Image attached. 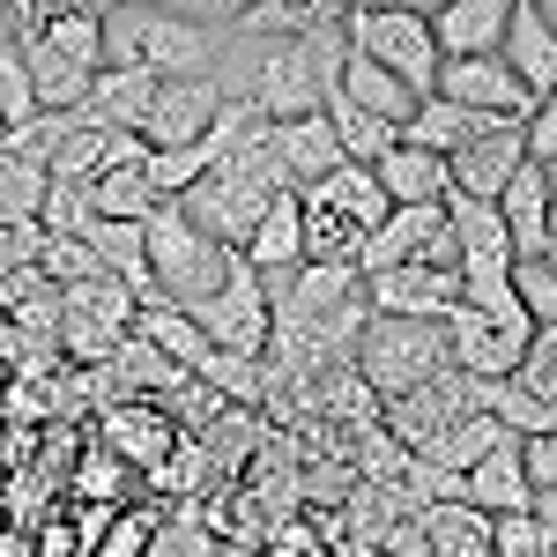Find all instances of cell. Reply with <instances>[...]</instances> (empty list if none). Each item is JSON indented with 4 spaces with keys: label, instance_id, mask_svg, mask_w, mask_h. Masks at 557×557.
<instances>
[{
    "label": "cell",
    "instance_id": "6da1fadb",
    "mask_svg": "<svg viewBox=\"0 0 557 557\" xmlns=\"http://www.w3.org/2000/svg\"><path fill=\"white\" fill-rule=\"evenodd\" d=\"M238 45V8H104V67H141L157 83H201Z\"/></svg>",
    "mask_w": 557,
    "mask_h": 557
},
{
    "label": "cell",
    "instance_id": "7a4b0ae2",
    "mask_svg": "<svg viewBox=\"0 0 557 557\" xmlns=\"http://www.w3.org/2000/svg\"><path fill=\"white\" fill-rule=\"evenodd\" d=\"M343 67H349V38H343V8H335V15H327L320 30H305V38L260 45L231 97H246L268 127H290V120L327 112V97L343 89Z\"/></svg>",
    "mask_w": 557,
    "mask_h": 557
},
{
    "label": "cell",
    "instance_id": "3957f363",
    "mask_svg": "<svg viewBox=\"0 0 557 557\" xmlns=\"http://www.w3.org/2000/svg\"><path fill=\"white\" fill-rule=\"evenodd\" d=\"M283 194H290V178H283V157H275V127H260V134H246L178 209H186V223H194L201 238H215L223 253H246V238L260 231V215L275 209Z\"/></svg>",
    "mask_w": 557,
    "mask_h": 557
},
{
    "label": "cell",
    "instance_id": "277c9868",
    "mask_svg": "<svg viewBox=\"0 0 557 557\" xmlns=\"http://www.w3.org/2000/svg\"><path fill=\"white\" fill-rule=\"evenodd\" d=\"M141 253H149V290H157V305H178V312L209 305L223 290V275H231V260H238V253H223L215 238H201L178 201H164V209L141 223Z\"/></svg>",
    "mask_w": 557,
    "mask_h": 557
},
{
    "label": "cell",
    "instance_id": "5b68a950",
    "mask_svg": "<svg viewBox=\"0 0 557 557\" xmlns=\"http://www.w3.org/2000/svg\"><path fill=\"white\" fill-rule=\"evenodd\" d=\"M343 38L357 60L386 67L394 83H409L417 97L438 89V45H431V15L424 8H401V0H357L343 8Z\"/></svg>",
    "mask_w": 557,
    "mask_h": 557
},
{
    "label": "cell",
    "instance_id": "8992f818",
    "mask_svg": "<svg viewBox=\"0 0 557 557\" xmlns=\"http://www.w3.org/2000/svg\"><path fill=\"white\" fill-rule=\"evenodd\" d=\"M349 364H357V380L372 386L380 401L417 394V386L454 372V364H446V327H424V320H364Z\"/></svg>",
    "mask_w": 557,
    "mask_h": 557
},
{
    "label": "cell",
    "instance_id": "52a82bcc",
    "mask_svg": "<svg viewBox=\"0 0 557 557\" xmlns=\"http://www.w3.org/2000/svg\"><path fill=\"white\" fill-rule=\"evenodd\" d=\"M186 320L209 335V349L238 357V364H260V357H268V343H275V305H268V283H260L246 260H231L223 290H215L209 305H194Z\"/></svg>",
    "mask_w": 557,
    "mask_h": 557
},
{
    "label": "cell",
    "instance_id": "ba28073f",
    "mask_svg": "<svg viewBox=\"0 0 557 557\" xmlns=\"http://www.w3.org/2000/svg\"><path fill=\"white\" fill-rule=\"evenodd\" d=\"M386 268H454V223L446 209H394L357 246V275H386Z\"/></svg>",
    "mask_w": 557,
    "mask_h": 557
},
{
    "label": "cell",
    "instance_id": "9c48e42d",
    "mask_svg": "<svg viewBox=\"0 0 557 557\" xmlns=\"http://www.w3.org/2000/svg\"><path fill=\"white\" fill-rule=\"evenodd\" d=\"M223 104H231V83H223V75H201V83H157V97H149V120H141L149 157L194 149V141H201V134L223 120Z\"/></svg>",
    "mask_w": 557,
    "mask_h": 557
},
{
    "label": "cell",
    "instance_id": "30bf717a",
    "mask_svg": "<svg viewBox=\"0 0 557 557\" xmlns=\"http://www.w3.org/2000/svg\"><path fill=\"white\" fill-rule=\"evenodd\" d=\"M364 305H372V320L446 327L461 312V268H386V275H364Z\"/></svg>",
    "mask_w": 557,
    "mask_h": 557
},
{
    "label": "cell",
    "instance_id": "8fae6325",
    "mask_svg": "<svg viewBox=\"0 0 557 557\" xmlns=\"http://www.w3.org/2000/svg\"><path fill=\"white\" fill-rule=\"evenodd\" d=\"M431 97L461 104L475 120H520V127H528V112H535V97L506 75L498 52H491V60H438V89H431Z\"/></svg>",
    "mask_w": 557,
    "mask_h": 557
},
{
    "label": "cell",
    "instance_id": "7c38bea8",
    "mask_svg": "<svg viewBox=\"0 0 557 557\" xmlns=\"http://www.w3.org/2000/svg\"><path fill=\"white\" fill-rule=\"evenodd\" d=\"M520 164H528V127H491V134H475L469 149H454V157H446L454 201H491V209H498V194L513 186Z\"/></svg>",
    "mask_w": 557,
    "mask_h": 557
},
{
    "label": "cell",
    "instance_id": "4fadbf2b",
    "mask_svg": "<svg viewBox=\"0 0 557 557\" xmlns=\"http://www.w3.org/2000/svg\"><path fill=\"white\" fill-rule=\"evenodd\" d=\"M506 75H513L535 104L557 97V23L543 0H513V23H506V45H498Z\"/></svg>",
    "mask_w": 557,
    "mask_h": 557
},
{
    "label": "cell",
    "instance_id": "5bb4252c",
    "mask_svg": "<svg viewBox=\"0 0 557 557\" xmlns=\"http://www.w3.org/2000/svg\"><path fill=\"white\" fill-rule=\"evenodd\" d=\"M431 15V45L438 60H491L506 45V23H513V0H438Z\"/></svg>",
    "mask_w": 557,
    "mask_h": 557
},
{
    "label": "cell",
    "instance_id": "9a60e30c",
    "mask_svg": "<svg viewBox=\"0 0 557 557\" xmlns=\"http://www.w3.org/2000/svg\"><path fill=\"white\" fill-rule=\"evenodd\" d=\"M446 223H454V268H461V283L475 275H513V238H506V215L491 209V201H446Z\"/></svg>",
    "mask_w": 557,
    "mask_h": 557
},
{
    "label": "cell",
    "instance_id": "2e32d148",
    "mask_svg": "<svg viewBox=\"0 0 557 557\" xmlns=\"http://www.w3.org/2000/svg\"><path fill=\"white\" fill-rule=\"evenodd\" d=\"M446 364L461 372V380H513L520 364H528V349L513 335H498L491 320H475L469 305L446 320Z\"/></svg>",
    "mask_w": 557,
    "mask_h": 557
},
{
    "label": "cell",
    "instance_id": "e0dca14e",
    "mask_svg": "<svg viewBox=\"0 0 557 557\" xmlns=\"http://www.w3.org/2000/svg\"><path fill=\"white\" fill-rule=\"evenodd\" d=\"M461 506H475L483 520L535 513V491H528V469H520V438H506L498 454H483V461L461 475Z\"/></svg>",
    "mask_w": 557,
    "mask_h": 557
},
{
    "label": "cell",
    "instance_id": "ac0fdd59",
    "mask_svg": "<svg viewBox=\"0 0 557 557\" xmlns=\"http://www.w3.org/2000/svg\"><path fill=\"white\" fill-rule=\"evenodd\" d=\"M275 157H283V178H290V194H312V186H327V178L349 164L343 141H335V127H327V112L275 127Z\"/></svg>",
    "mask_w": 557,
    "mask_h": 557
},
{
    "label": "cell",
    "instance_id": "d6986e66",
    "mask_svg": "<svg viewBox=\"0 0 557 557\" xmlns=\"http://www.w3.org/2000/svg\"><path fill=\"white\" fill-rule=\"evenodd\" d=\"M149 97H157V75H141V67H104V75L89 83V97H83L75 120L97 127V134H141Z\"/></svg>",
    "mask_w": 557,
    "mask_h": 557
},
{
    "label": "cell",
    "instance_id": "ffe728a7",
    "mask_svg": "<svg viewBox=\"0 0 557 557\" xmlns=\"http://www.w3.org/2000/svg\"><path fill=\"white\" fill-rule=\"evenodd\" d=\"M246 268H253L260 283H283V275H298L305 268V209H298V194H283L275 209L260 215V231L246 238Z\"/></svg>",
    "mask_w": 557,
    "mask_h": 557
},
{
    "label": "cell",
    "instance_id": "44dd1931",
    "mask_svg": "<svg viewBox=\"0 0 557 557\" xmlns=\"http://www.w3.org/2000/svg\"><path fill=\"white\" fill-rule=\"evenodd\" d=\"M498 215H506V238H513V260H543V238H550V178H543V164L528 157L513 172V186L498 194Z\"/></svg>",
    "mask_w": 557,
    "mask_h": 557
},
{
    "label": "cell",
    "instance_id": "7402d4cb",
    "mask_svg": "<svg viewBox=\"0 0 557 557\" xmlns=\"http://www.w3.org/2000/svg\"><path fill=\"white\" fill-rule=\"evenodd\" d=\"M372 178H380V194L394 201V209H446V201H454L446 157H424V149H409V141H401L394 157H380Z\"/></svg>",
    "mask_w": 557,
    "mask_h": 557
},
{
    "label": "cell",
    "instance_id": "603a6c76",
    "mask_svg": "<svg viewBox=\"0 0 557 557\" xmlns=\"http://www.w3.org/2000/svg\"><path fill=\"white\" fill-rule=\"evenodd\" d=\"M305 201H320V209L335 215V223H343V231L357 238V246H364V238L380 231L386 215H394V201L380 194V178H372V172H357V164H343V172L327 178V186H312Z\"/></svg>",
    "mask_w": 557,
    "mask_h": 557
},
{
    "label": "cell",
    "instance_id": "cb8c5ba5",
    "mask_svg": "<svg viewBox=\"0 0 557 557\" xmlns=\"http://www.w3.org/2000/svg\"><path fill=\"white\" fill-rule=\"evenodd\" d=\"M134 335H141V343L157 349V357H172V364L186 372V380H201V372L215 364L209 335H201V327H194V320H186L178 305H141V312H134Z\"/></svg>",
    "mask_w": 557,
    "mask_h": 557
},
{
    "label": "cell",
    "instance_id": "d4e9b609",
    "mask_svg": "<svg viewBox=\"0 0 557 557\" xmlns=\"http://www.w3.org/2000/svg\"><path fill=\"white\" fill-rule=\"evenodd\" d=\"M38 45L52 52V60L83 67V75H104V8H89V0H75V8H52Z\"/></svg>",
    "mask_w": 557,
    "mask_h": 557
},
{
    "label": "cell",
    "instance_id": "484cf974",
    "mask_svg": "<svg viewBox=\"0 0 557 557\" xmlns=\"http://www.w3.org/2000/svg\"><path fill=\"white\" fill-rule=\"evenodd\" d=\"M104 438L120 446V461H141V469H157V461H172L178 424L164 417V409H149V401H120V409L104 417Z\"/></svg>",
    "mask_w": 557,
    "mask_h": 557
},
{
    "label": "cell",
    "instance_id": "4316f807",
    "mask_svg": "<svg viewBox=\"0 0 557 557\" xmlns=\"http://www.w3.org/2000/svg\"><path fill=\"white\" fill-rule=\"evenodd\" d=\"M335 15V0H253L238 8V45H283V38H305Z\"/></svg>",
    "mask_w": 557,
    "mask_h": 557
},
{
    "label": "cell",
    "instance_id": "83f0119b",
    "mask_svg": "<svg viewBox=\"0 0 557 557\" xmlns=\"http://www.w3.org/2000/svg\"><path fill=\"white\" fill-rule=\"evenodd\" d=\"M343 97H349V104H364L372 120H386V127H409V120H417V104H424L409 83H394L386 67L357 60V52H349V67H343Z\"/></svg>",
    "mask_w": 557,
    "mask_h": 557
},
{
    "label": "cell",
    "instance_id": "f1b7e54d",
    "mask_svg": "<svg viewBox=\"0 0 557 557\" xmlns=\"http://www.w3.org/2000/svg\"><path fill=\"white\" fill-rule=\"evenodd\" d=\"M327 127H335V141H343V157L357 164V172H372L380 157H394V149H401V127H386V120H372L364 104H349L343 89L327 97Z\"/></svg>",
    "mask_w": 557,
    "mask_h": 557
},
{
    "label": "cell",
    "instance_id": "f546056e",
    "mask_svg": "<svg viewBox=\"0 0 557 557\" xmlns=\"http://www.w3.org/2000/svg\"><path fill=\"white\" fill-rule=\"evenodd\" d=\"M424 543L431 557H491V520L475 513V506H431L424 513Z\"/></svg>",
    "mask_w": 557,
    "mask_h": 557
},
{
    "label": "cell",
    "instance_id": "4dcf8cb0",
    "mask_svg": "<svg viewBox=\"0 0 557 557\" xmlns=\"http://www.w3.org/2000/svg\"><path fill=\"white\" fill-rule=\"evenodd\" d=\"M30 120H45L38 97H30V75H23V52H0V141L15 127H30Z\"/></svg>",
    "mask_w": 557,
    "mask_h": 557
},
{
    "label": "cell",
    "instance_id": "1f68e13d",
    "mask_svg": "<svg viewBox=\"0 0 557 557\" xmlns=\"http://www.w3.org/2000/svg\"><path fill=\"white\" fill-rule=\"evenodd\" d=\"M513 298L528 305L535 335H557V275L543 268V260H520V268H513Z\"/></svg>",
    "mask_w": 557,
    "mask_h": 557
},
{
    "label": "cell",
    "instance_id": "d6a6232c",
    "mask_svg": "<svg viewBox=\"0 0 557 557\" xmlns=\"http://www.w3.org/2000/svg\"><path fill=\"white\" fill-rule=\"evenodd\" d=\"M491 557H557V543L535 513H513V520H491Z\"/></svg>",
    "mask_w": 557,
    "mask_h": 557
},
{
    "label": "cell",
    "instance_id": "836d02e7",
    "mask_svg": "<svg viewBox=\"0 0 557 557\" xmlns=\"http://www.w3.org/2000/svg\"><path fill=\"white\" fill-rule=\"evenodd\" d=\"M157 528H164V513H157V506H141V513H112L104 543H97L89 557H141L149 543H157Z\"/></svg>",
    "mask_w": 557,
    "mask_h": 557
},
{
    "label": "cell",
    "instance_id": "e575fe53",
    "mask_svg": "<svg viewBox=\"0 0 557 557\" xmlns=\"http://www.w3.org/2000/svg\"><path fill=\"white\" fill-rule=\"evenodd\" d=\"M520 469H528V491H535V498H557V431L520 438Z\"/></svg>",
    "mask_w": 557,
    "mask_h": 557
},
{
    "label": "cell",
    "instance_id": "d590c367",
    "mask_svg": "<svg viewBox=\"0 0 557 557\" xmlns=\"http://www.w3.org/2000/svg\"><path fill=\"white\" fill-rule=\"evenodd\" d=\"M528 157H535V164H557V97H543V104L528 112Z\"/></svg>",
    "mask_w": 557,
    "mask_h": 557
},
{
    "label": "cell",
    "instance_id": "8d00e7d4",
    "mask_svg": "<svg viewBox=\"0 0 557 557\" xmlns=\"http://www.w3.org/2000/svg\"><path fill=\"white\" fill-rule=\"evenodd\" d=\"M83 491H97V498H112V491H127V469H112V454H89V469L75 475Z\"/></svg>",
    "mask_w": 557,
    "mask_h": 557
},
{
    "label": "cell",
    "instance_id": "74e56055",
    "mask_svg": "<svg viewBox=\"0 0 557 557\" xmlns=\"http://www.w3.org/2000/svg\"><path fill=\"white\" fill-rule=\"evenodd\" d=\"M535 520L550 528V543H557V498H535Z\"/></svg>",
    "mask_w": 557,
    "mask_h": 557
},
{
    "label": "cell",
    "instance_id": "f35d334b",
    "mask_svg": "<svg viewBox=\"0 0 557 557\" xmlns=\"http://www.w3.org/2000/svg\"><path fill=\"white\" fill-rule=\"evenodd\" d=\"M543 268L557 275V215H550V238H543Z\"/></svg>",
    "mask_w": 557,
    "mask_h": 557
},
{
    "label": "cell",
    "instance_id": "ab89813d",
    "mask_svg": "<svg viewBox=\"0 0 557 557\" xmlns=\"http://www.w3.org/2000/svg\"><path fill=\"white\" fill-rule=\"evenodd\" d=\"M215 557H268L260 543H231V550H215Z\"/></svg>",
    "mask_w": 557,
    "mask_h": 557
},
{
    "label": "cell",
    "instance_id": "60d3db41",
    "mask_svg": "<svg viewBox=\"0 0 557 557\" xmlns=\"http://www.w3.org/2000/svg\"><path fill=\"white\" fill-rule=\"evenodd\" d=\"M543 178H550V209H557V164H543Z\"/></svg>",
    "mask_w": 557,
    "mask_h": 557
},
{
    "label": "cell",
    "instance_id": "b9f144b4",
    "mask_svg": "<svg viewBox=\"0 0 557 557\" xmlns=\"http://www.w3.org/2000/svg\"><path fill=\"white\" fill-rule=\"evenodd\" d=\"M268 557H312V550H268Z\"/></svg>",
    "mask_w": 557,
    "mask_h": 557
}]
</instances>
